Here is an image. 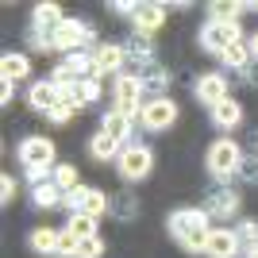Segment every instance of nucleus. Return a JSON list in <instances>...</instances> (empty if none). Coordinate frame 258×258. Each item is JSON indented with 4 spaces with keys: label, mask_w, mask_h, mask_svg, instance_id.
<instances>
[{
    "label": "nucleus",
    "mask_w": 258,
    "mask_h": 258,
    "mask_svg": "<svg viewBox=\"0 0 258 258\" xmlns=\"http://www.w3.org/2000/svg\"><path fill=\"white\" fill-rule=\"evenodd\" d=\"M208 220H212V216H208L205 208H173L166 227H170V235L177 239L185 250H193V254L201 250V254H205V239H208V231H212Z\"/></svg>",
    "instance_id": "obj_1"
},
{
    "label": "nucleus",
    "mask_w": 258,
    "mask_h": 258,
    "mask_svg": "<svg viewBox=\"0 0 258 258\" xmlns=\"http://www.w3.org/2000/svg\"><path fill=\"white\" fill-rule=\"evenodd\" d=\"M208 173H212L216 181H227V177H235L239 166H243V151H239L235 139H216L208 147V158H205Z\"/></svg>",
    "instance_id": "obj_2"
},
{
    "label": "nucleus",
    "mask_w": 258,
    "mask_h": 258,
    "mask_svg": "<svg viewBox=\"0 0 258 258\" xmlns=\"http://www.w3.org/2000/svg\"><path fill=\"white\" fill-rule=\"evenodd\" d=\"M116 170H119L123 181H143V177H151V170H154V151L143 147V143H127L116 158Z\"/></svg>",
    "instance_id": "obj_3"
},
{
    "label": "nucleus",
    "mask_w": 258,
    "mask_h": 258,
    "mask_svg": "<svg viewBox=\"0 0 258 258\" xmlns=\"http://www.w3.org/2000/svg\"><path fill=\"white\" fill-rule=\"evenodd\" d=\"M147 89L139 85V74H119L116 85H112V100H116V112L123 116H139L143 104H147Z\"/></svg>",
    "instance_id": "obj_4"
},
{
    "label": "nucleus",
    "mask_w": 258,
    "mask_h": 258,
    "mask_svg": "<svg viewBox=\"0 0 258 258\" xmlns=\"http://www.w3.org/2000/svg\"><path fill=\"white\" fill-rule=\"evenodd\" d=\"M243 43V31H239V20L235 23H220V20H208L201 27V50L208 54H224L227 46Z\"/></svg>",
    "instance_id": "obj_5"
},
{
    "label": "nucleus",
    "mask_w": 258,
    "mask_h": 258,
    "mask_svg": "<svg viewBox=\"0 0 258 258\" xmlns=\"http://www.w3.org/2000/svg\"><path fill=\"white\" fill-rule=\"evenodd\" d=\"M50 39H54V50L77 54V46L93 43V27H89V23H81V20H70V16H66V20L50 31Z\"/></svg>",
    "instance_id": "obj_6"
},
{
    "label": "nucleus",
    "mask_w": 258,
    "mask_h": 258,
    "mask_svg": "<svg viewBox=\"0 0 258 258\" xmlns=\"http://www.w3.org/2000/svg\"><path fill=\"white\" fill-rule=\"evenodd\" d=\"M20 166L23 170H54V143L43 135H27L20 143Z\"/></svg>",
    "instance_id": "obj_7"
},
{
    "label": "nucleus",
    "mask_w": 258,
    "mask_h": 258,
    "mask_svg": "<svg viewBox=\"0 0 258 258\" xmlns=\"http://www.w3.org/2000/svg\"><path fill=\"white\" fill-rule=\"evenodd\" d=\"M139 123L147 131H166V127H173L177 123V104H173L170 97H151L147 104H143V112H139Z\"/></svg>",
    "instance_id": "obj_8"
},
{
    "label": "nucleus",
    "mask_w": 258,
    "mask_h": 258,
    "mask_svg": "<svg viewBox=\"0 0 258 258\" xmlns=\"http://www.w3.org/2000/svg\"><path fill=\"white\" fill-rule=\"evenodd\" d=\"M62 205L70 208V216H74V212H81V216H104L108 205H112V197H104L100 189H89V185H81V189H74V193H66Z\"/></svg>",
    "instance_id": "obj_9"
},
{
    "label": "nucleus",
    "mask_w": 258,
    "mask_h": 258,
    "mask_svg": "<svg viewBox=\"0 0 258 258\" xmlns=\"http://www.w3.org/2000/svg\"><path fill=\"white\" fill-rule=\"evenodd\" d=\"M193 97L205 108H216L227 100V77L224 74H201V81L193 85Z\"/></svg>",
    "instance_id": "obj_10"
},
{
    "label": "nucleus",
    "mask_w": 258,
    "mask_h": 258,
    "mask_svg": "<svg viewBox=\"0 0 258 258\" xmlns=\"http://www.w3.org/2000/svg\"><path fill=\"white\" fill-rule=\"evenodd\" d=\"M239 193L231 189V185H216L212 193H208V205H205V212L208 216H216V220H231V216L239 212Z\"/></svg>",
    "instance_id": "obj_11"
},
{
    "label": "nucleus",
    "mask_w": 258,
    "mask_h": 258,
    "mask_svg": "<svg viewBox=\"0 0 258 258\" xmlns=\"http://www.w3.org/2000/svg\"><path fill=\"white\" fill-rule=\"evenodd\" d=\"M205 254L208 258H235L239 254V235L231 227H212L205 239Z\"/></svg>",
    "instance_id": "obj_12"
},
{
    "label": "nucleus",
    "mask_w": 258,
    "mask_h": 258,
    "mask_svg": "<svg viewBox=\"0 0 258 258\" xmlns=\"http://www.w3.org/2000/svg\"><path fill=\"white\" fill-rule=\"evenodd\" d=\"M27 104H31L39 116H46V112H54V108L62 104V89L54 85V81H39V85H31V93H27Z\"/></svg>",
    "instance_id": "obj_13"
},
{
    "label": "nucleus",
    "mask_w": 258,
    "mask_h": 258,
    "mask_svg": "<svg viewBox=\"0 0 258 258\" xmlns=\"http://www.w3.org/2000/svg\"><path fill=\"white\" fill-rule=\"evenodd\" d=\"M123 58H127V50H123L119 43H100L97 50H93V62H97L100 77H104V74H116V77H119V66H123Z\"/></svg>",
    "instance_id": "obj_14"
},
{
    "label": "nucleus",
    "mask_w": 258,
    "mask_h": 258,
    "mask_svg": "<svg viewBox=\"0 0 258 258\" xmlns=\"http://www.w3.org/2000/svg\"><path fill=\"white\" fill-rule=\"evenodd\" d=\"M100 131H108L116 143H123V147H127V139L135 135V116H123V112H116V108H112V112L104 116V123H100Z\"/></svg>",
    "instance_id": "obj_15"
},
{
    "label": "nucleus",
    "mask_w": 258,
    "mask_h": 258,
    "mask_svg": "<svg viewBox=\"0 0 258 258\" xmlns=\"http://www.w3.org/2000/svg\"><path fill=\"white\" fill-rule=\"evenodd\" d=\"M166 12H170L166 4H139L131 20H135L139 35H151V31H158V27H162V20H166Z\"/></svg>",
    "instance_id": "obj_16"
},
{
    "label": "nucleus",
    "mask_w": 258,
    "mask_h": 258,
    "mask_svg": "<svg viewBox=\"0 0 258 258\" xmlns=\"http://www.w3.org/2000/svg\"><path fill=\"white\" fill-rule=\"evenodd\" d=\"M58 239H62V231H54V227H35L31 235H27V247H31L35 254H43V258H58Z\"/></svg>",
    "instance_id": "obj_17"
},
{
    "label": "nucleus",
    "mask_w": 258,
    "mask_h": 258,
    "mask_svg": "<svg viewBox=\"0 0 258 258\" xmlns=\"http://www.w3.org/2000/svg\"><path fill=\"white\" fill-rule=\"evenodd\" d=\"M119 151H123V143H116L108 131H97V135L89 139V154H93L97 162H116Z\"/></svg>",
    "instance_id": "obj_18"
},
{
    "label": "nucleus",
    "mask_w": 258,
    "mask_h": 258,
    "mask_svg": "<svg viewBox=\"0 0 258 258\" xmlns=\"http://www.w3.org/2000/svg\"><path fill=\"white\" fill-rule=\"evenodd\" d=\"M212 123H216L220 131H235L239 123H243V108H239L235 100L227 97L224 104H216V108H212Z\"/></svg>",
    "instance_id": "obj_19"
},
{
    "label": "nucleus",
    "mask_w": 258,
    "mask_h": 258,
    "mask_svg": "<svg viewBox=\"0 0 258 258\" xmlns=\"http://www.w3.org/2000/svg\"><path fill=\"white\" fill-rule=\"evenodd\" d=\"M139 85L147 89V93H158L162 97V89L170 85V74H166L158 62H147V66H139Z\"/></svg>",
    "instance_id": "obj_20"
},
{
    "label": "nucleus",
    "mask_w": 258,
    "mask_h": 258,
    "mask_svg": "<svg viewBox=\"0 0 258 258\" xmlns=\"http://www.w3.org/2000/svg\"><path fill=\"white\" fill-rule=\"evenodd\" d=\"M27 74H31L27 54H4V58H0V77H4V81H23Z\"/></svg>",
    "instance_id": "obj_21"
},
{
    "label": "nucleus",
    "mask_w": 258,
    "mask_h": 258,
    "mask_svg": "<svg viewBox=\"0 0 258 258\" xmlns=\"http://www.w3.org/2000/svg\"><path fill=\"white\" fill-rule=\"evenodd\" d=\"M62 201H66V193L54 181H43V185H35V189H31V205L35 208H58Z\"/></svg>",
    "instance_id": "obj_22"
},
{
    "label": "nucleus",
    "mask_w": 258,
    "mask_h": 258,
    "mask_svg": "<svg viewBox=\"0 0 258 258\" xmlns=\"http://www.w3.org/2000/svg\"><path fill=\"white\" fill-rule=\"evenodd\" d=\"M62 20H66V16H62V8H58V4H35V23H31V27L54 31V27H58Z\"/></svg>",
    "instance_id": "obj_23"
},
{
    "label": "nucleus",
    "mask_w": 258,
    "mask_h": 258,
    "mask_svg": "<svg viewBox=\"0 0 258 258\" xmlns=\"http://www.w3.org/2000/svg\"><path fill=\"white\" fill-rule=\"evenodd\" d=\"M108 212L116 216V220H135V216H139V201H135L131 193H116L112 205H108Z\"/></svg>",
    "instance_id": "obj_24"
},
{
    "label": "nucleus",
    "mask_w": 258,
    "mask_h": 258,
    "mask_svg": "<svg viewBox=\"0 0 258 258\" xmlns=\"http://www.w3.org/2000/svg\"><path fill=\"white\" fill-rule=\"evenodd\" d=\"M66 231H70V235H77V239H93V235H97V216L74 212V216H70V224H66Z\"/></svg>",
    "instance_id": "obj_25"
},
{
    "label": "nucleus",
    "mask_w": 258,
    "mask_h": 258,
    "mask_svg": "<svg viewBox=\"0 0 258 258\" xmlns=\"http://www.w3.org/2000/svg\"><path fill=\"white\" fill-rule=\"evenodd\" d=\"M220 58H224L227 70H247V66H250V46L247 43H235V46H227Z\"/></svg>",
    "instance_id": "obj_26"
},
{
    "label": "nucleus",
    "mask_w": 258,
    "mask_h": 258,
    "mask_svg": "<svg viewBox=\"0 0 258 258\" xmlns=\"http://www.w3.org/2000/svg\"><path fill=\"white\" fill-rule=\"evenodd\" d=\"M243 12V4H235V0H212L208 4V16L220 23H235V16Z\"/></svg>",
    "instance_id": "obj_27"
},
{
    "label": "nucleus",
    "mask_w": 258,
    "mask_h": 258,
    "mask_svg": "<svg viewBox=\"0 0 258 258\" xmlns=\"http://www.w3.org/2000/svg\"><path fill=\"white\" fill-rule=\"evenodd\" d=\"M54 185H58L62 193L81 189V181H77V166H54Z\"/></svg>",
    "instance_id": "obj_28"
},
{
    "label": "nucleus",
    "mask_w": 258,
    "mask_h": 258,
    "mask_svg": "<svg viewBox=\"0 0 258 258\" xmlns=\"http://www.w3.org/2000/svg\"><path fill=\"white\" fill-rule=\"evenodd\" d=\"M131 54H135V58H139V62L143 66H147V62H154V50H151V39H147V35H135V39H131Z\"/></svg>",
    "instance_id": "obj_29"
},
{
    "label": "nucleus",
    "mask_w": 258,
    "mask_h": 258,
    "mask_svg": "<svg viewBox=\"0 0 258 258\" xmlns=\"http://www.w3.org/2000/svg\"><path fill=\"white\" fill-rule=\"evenodd\" d=\"M77 250H81V239L70 235L62 227V239H58V258H77Z\"/></svg>",
    "instance_id": "obj_30"
},
{
    "label": "nucleus",
    "mask_w": 258,
    "mask_h": 258,
    "mask_svg": "<svg viewBox=\"0 0 258 258\" xmlns=\"http://www.w3.org/2000/svg\"><path fill=\"white\" fill-rule=\"evenodd\" d=\"M77 112H81V108H74V104H66V100H62V104L54 108V112H46V119H50V123H58V127H62V123H70V119H74Z\"/></svg>",
    "instance_id": "obj_31"
},
{
    "label": "nucleus",
    "mask_w": 258,
    "mask_h": 258,
    "mask_svg": "<svg viewBox=\"0 0 258 258\" xmlns=\"http://www.w3.org/2000/svg\"><path fill=\"white\" fill-rule=\"evenodd\" d=\"M235 235H239V243L254 247V243H258V224H254V220H243V224L235 227Z\"/></svg>",
    "instance_id": "obj_32"
},
{
    "label": "nucleus",
    "mask_w": 258,
    "mask_h": 258,
    "mask_svg": "<svg viewBox=\"0 0 258 258\" xmlns=\"http://www.w3.org/2000/svg\"><path fill=\"white\" fill-rule=\"evenodd\" d=\"M77 258H104V243H100L97 235H93V239H81V250H77Z\"/></svg>",
    "instance_id": "obj_33"
},
{
    "label": "nucleus",
    "mask_w": 258,
    "mask_h": 258,
    "mask_svg": "<svg viewBox=\"0 0 258 258\" xmlns=\"http://www.w3.org/2000/svg\"><path fill=\"white\" fill-rule=\"evenodd\" d=\"M31 46L35 50H54V39H50V31H43V27H31Z\"/></svg>",
    "instance_id": "obj_34"
},
{
    "label": "nucleus",
    "mask_w": 258,
    "mask_h": 258,
    "mask_svg": "<svg viewBox=\"0 0 258 258\" xmlns=\"http://www.w3.org/2000/svg\"><path fill=\"white\" fill-rule=\"evenodd\" d=\"M239 177L254 185V181H258V158H247V154H243V166H239Z\"/></svg>",
    "instance_id": "obj_35"
},
{
    "label": "nucleus",
    "mask_w": 258,
    "mask_h": 258,
    "mask_svg": "<svg viewBox=\"0 0 258 258\" xmlns=\"http://www.w3.org/2000/svg\"><path fill=\"white\" fill-rule=\"evenodd\" d=\"M12 197H16V177H8V173H4V177H0V201L8 205Z\"/></svg>",
    "instance_id": "obj_36"
},
{
    "label": "nucleus",
    "mask_w": 258,
    "mask_h": 258,
    "mask_svg": "<svg viewBox=\"0 0 258 258\" xmlns=\"http://www.w3.org/2000/svg\"><path fill=\"white\" fill-rule=\"evenodd\" d=\"M16 97V81H0V104H12Z\"/></svg>",
    "instance_id": "obj_37"
},
{
    "label": "nucleus",
    "mask_w": 258,
    "mask_h": 258,
    "mask_svg": "<svg viewBox=\"0 0 258 258\" xmlns=\"http://www.w3.org/2000/svg\"><path fill=\"white\" fill-rule=\"evenodd\" d=\"M135 8H139V4H127V0H116V4H112V12H119V16H135Z\"/></svg>",
    "instance_id": "obj_38"
},
{
    "label": "nucleus",
    "mask_w": 258,
    "mask_h": 258,
    "mask_svg": "<svg viewBox=\"0 0 258 258\" xmlns=\"http://www.w3.org/2000/svg\"><path fill=\"white\" fill-rule=\"evenodd\" d=\"M243 74H247V81H250V85H254V89H258V62H250V66H247V70H243Z\"/></svg>",
    "instance_id": "obj_39"
},
{
    "label": "nucleus",
    "mask_w": 258,
    "mask_h": 258,
    "mask_svg": "<svg viewBox=\"0 0 258 258\" xmlns=\"http://www.w3.org/2000/svg\"><path fill=\"white\" fill-rule=\"evenodd\" d=\"M247 46H250V58H254V62H258V31L250 35V43H247Z\"/></svg>",
    "instance_id": "obj_40"
},
{
    "label": "nucleus",
    "mask_w": 258,
    "mask_h": 258,
    "mask_svg": "<svg viewBox=\"0 0 258 258\" xmlns=\"http://www.w3.org/2000/svg\"><path fill=\"white\" fill-rule=\"evenodd\" d=\"M247 258H258V243H254V247H247Z\"/></svg>",
    "instance_id": "obj_41"
}]
</instances>
